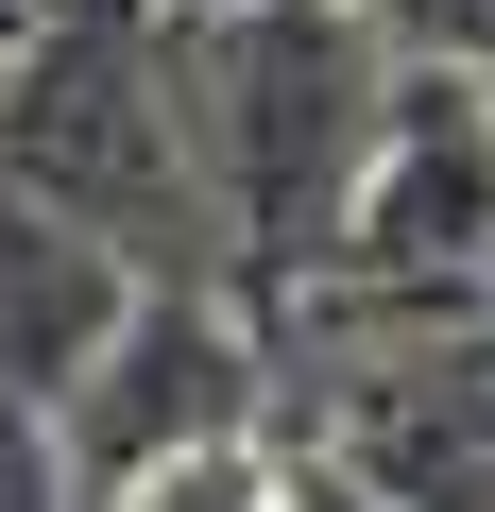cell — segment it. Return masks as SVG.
Listing matches in <instances>:
<instances>
[{"mask_svg":"<svg viewBox=\"0 0 495 512\" xmlns=\"http://www.w3.org/2000/svg\"><path fill=\"white\" fill-rule=\"evenodd\" d=\"M274 512H393L359 461H274Z\"/></svg>","mask_w":495,"mask_h":512,"instance_id":"cell-7","label":"cell"},{"mask_svg":"<svg viewBox=\"0 0 495 512\" xmlns=\"http://www.w3.org/2000/svg\"><path fill=\"white\" fill-rule=\"evenodd\" d=\"M137 308V256L120 239H86L52 188H18L0 171V393H69L86 376V342Z\"/></svg>","mask_w":495,"mask_h":512,"instance_id":"cell-4","label":"cell"},{"mask_svg":"<svg viewBox=\"0 0 495 512\" xmlns=\"http://www.w3.org/2000/svg\"><path fill=\"white\" fill-rule=\"evenodd\" d=\"M257 393H274V342H257V291L222 274H137V308L86 342V376L52 393L86 495H137L154 461H205V444H257Z\"/></svg>","mask_w":495,"mask_h":512,"instance_id":"cell-3","label":"cell"},{"mask_svg":"<svg viewBox=\"0 0 495 512\" xmlns=\"http://www.w3.org/2000/svg\"><path fill=\"white\" fill-rule=\"evenodd\" d=\"M103 512H274V461H257V444H205V461H154V478L103 495Z\"/></svg>","mask_w":495,"mask_h":512,"instance_id":"cell-6","label":"cell"},{"mask_svg":"<svg viewBox=\"0 0 495 512\" xmlns=\"http://www.w3.org/2000/svg\"><path fill=\"white\" fill-rule=\"evenodd\" d=\"M188 69V154H205V222H222V274L274 291L342 256V205L410 103V52L359 18V0H188L171 18Z\"/></svg>","mask_w":495,"mask_h":512,"instance_id":"cell-1","label":"cell"},{"mask_svg":"<svg viewBox=\"0 0 495 512\" xmlns=\"http://www.w3.org/2000/svg\"><path fill=\"white\" fill-rule=\"evenodd\" d=\"M0 171L52 188L86 239H120L137 274H222L205 154H188V69H171L154 0H18L0 18Z\"/></svg>","mask_w":495,"mask_h":512,"instance_id":"cell-2","label":"cell"},{"mask_svg":"<svg viewBox=\"0 0 495 512\" xmlns=\"http://www.w3.org/2000/svg\"><path fill=\"white\" fill-rule=\"evenodd\" d=\"M0 512H103L69 427H52V393H0Z\"/></svg>","mask_w":495,"mask_h":512,"instance_id":"cell-5","label":"cell"}]
</instances>
